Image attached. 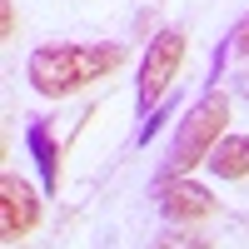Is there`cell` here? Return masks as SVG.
<instances>
[{"label":"cell","instance_id":"obj_6","mask_svg":"<svg viewBox=\"0 0 249 249\" xmlns=\"http://www.w3.org/2000/svg\"><path fill=\"white\" fill-rule=\"evenodd\" d=\"M25 150H30V160H35V170H40V184H45V195H60V140H55V130L45 120H30L25 124Z\"/></svg>","mask_w":249,"mask_h":249},{"label":"cell","instance_id":"obj_10","mask_svg":"<svg viewBox=\"0 0 249 249\" xmlns=\"http://www.w3.org/2000/svg\"><path fill=\"white\" fill-rule=\"evenodd\" d=\"M15 30H20V20H15V0H0V35L15 40Z\"/></svg>","mask_w":249,"mask_h":249},{"label":"cell","instance_id":"obj_2","mask_svg":"<svg viewBox=\"0 0 249 249\" xmlns=\"http://www.w3.org/2000/svg\"><path fill=\"white\" fill-rule=\"evenodd\" d=\"M230 135V95H224L219 85H210L190 110H184V120L175 124V144H170V164H164L160 179H175V175H190L199 170L204 160H210V150Z\"/></svg>","mask_w":249,"mask_h":249},{"label":"cell","instance_id":"obj_7","mask_svg":"<svg viewBox=\"0 0 249 249\" xmlns=\"http://www.w3.org/2000/svg\"><path fill=\"white\" fill-rule=\"evenodd\" d=\"M204 170H210L214 179H249V135H224L210 150Z\"/></svg>","mask_w":249,"mask_h":249},{"label":"cell","instance_id":"obj_1","mask_svg":"<svg viewBox=\"0 0 249 249\" xmlns=\"http://www.w3.org/2000/svg\"><path fill=\"white\" fill-rule=\"evenodd\" d=\"M124 65V45L115 40H90V45H75V40H55V45H35L25 60V80L35 95L45 100H65L90 90L95 80H110Z\"/></svg>","mask_w":249,"mask_h":249},{"label":"cell","instance_id":"obj_5","mask_svg":"<svg viewBox=\"0 0 249 249\" xmlns=\"http://www.w3.org/2000/svg\"><path fill=\"white\" fill-rule=\"evenodd\" d=\"M155 199H160V214L170 224H204L219 214V199L204 190V184H195L190 175H175V179H160L155 184Z\"/></svg>","mask_w":249,"mask_h":249},{"label":"cell","instance_id":"obj_9","mask_svg":"<svg viewBox=\"0 0 249 249\" xmlns=\"http://www.w3.org/2000/svg\"><path fill=\"white\" fill-rule=\"evenodd\" d=\"M224 40H230V55L249 60V15H239V20H234V30L224 35Z\"/></svg>","mask_w":249,"mask_h":249},{"label":"cell","instance_id":"obj_4","mask_svg":"<svg viewBox=\"0 0 249 249\" xmlns=\"http://www.w3.org/2000/svg\"><path fill=\"white\" fill-rule=\"evenodd\" d=\"M40 190L30 179H20L15 170L0 175V239L5 244H20L25 234H35V224H40Z\"/></svg>","mask_w":249,"mask_h":249},{"label":"cell","instance_id":"obj_3","mask_svg":"<svg viewBox=\"0 0 249 249\" xmlns=\"http://www.w3.org/2000/svg\"><path fill=\"white\" fill-rule=\"evenodd\" d=\"M184 50H190V45H184V30H175V25L155 30V40H150L144 55H140V80H135V110H140V115H150L155 105H164L170 85L179 80Z\"/></svg>","mask_w":249,"mask_h":249},{"label":"cell","instance_id":"obj_8","mask_svg":"<svg viewBox=\"0 0 249 249\" xmlns=\"http://www.w3.org/2000/svg\"><path fill=\"white\" fill-rule=\"evenodd\" d=\"M150 249H210V234L195 230V224H170V230H160Z\"/></svg>","mask_w":249,"mask_h":249}]
</instances>
